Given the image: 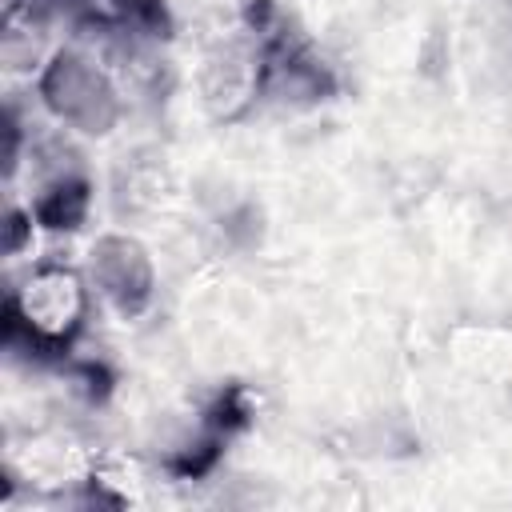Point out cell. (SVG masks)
<instances>
[{
    "mask_svg": "<svg viewBox=\"0 0 512 512\" xmlns=\"http://www.w3.org/2000/svg\"><path fill=\"white\" fill-rule=\"evenodd\" d=\"M40 96L44 104L76 124L80 132H108L116 120V92L104 80V72L96 64H88L76 52H56L52 64L40 76Z\"/></svg>",
    "mask_w": 512,
    "mask_h": 512,
    "instance_id": "6da1fadb",
    "label": "cell"
},
{
    "mask_svg": "<svg viewBox=\"0 0 512 512\" xmlns=\"http://www.w3.org/2000/svg\"><path fill=\"white\" fill-rule=\"evenodd\" d=\"M92 276L124 316L144 312L152 300V264L128 236H104L92 248Z\"/></svg>",
    "mask_w": 512,
    "mask_h": 512,
    "instance_id": "7a4b0ae2",
    "label": "cell"
},
{
    "mask_svg": "<svg viewBox=\"0 0 512 512\" xmlns=\"http://www.w3.org/2000/svg\"><path fill=\"white\" fill-rule=\"evenodd\" d=\"M36 220L44 228H76L88 212V184L80 176H68L60 184H52L40 200H36Z\"/></svg>",
    "mask_w": 512,
    "mask_h": 512,
    "instance_id": "3957f363",
    "label": "cell"
},
{
    "mask_svg": "<svg viewBox=\"0 0 512 512\" xmlns=\"http://www.w3.org/2000/svg\"><path fill=\"white\" fill-rule=\"evenodd\" d=\"M24 240V216L20 212H8V252H16Z\"/></svg>",
    "mask_w": 512,
    "mask_h": 512,
    "instance_id": "277c9868",
    "label": "cell"
}]
</instances>
